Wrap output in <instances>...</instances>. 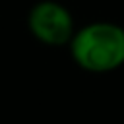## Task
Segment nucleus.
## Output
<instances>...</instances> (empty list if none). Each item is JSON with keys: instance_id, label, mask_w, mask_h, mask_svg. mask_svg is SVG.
Returning <instances> with one entry per match:
<instances>
[{"instance_id": "2", "label": "nucleus", "mask_w": 124, "mask_h": 124, "mask_svg": "<svg viewBox=\"0 0 124 124\" xmlns=\"http://www.w3.org/2000/svg\"><path fill=\"white\" fill-rule=\"evenodd\" d=\"M27 31L46 46H68L76 19L58 0H39L27 12Z\"/></svg>"}, {"instance_id": "1", "label": "nucleus", "mask_w": 124, "mask_h": 124, "mask_svg": "<svg viewBox=\"0 0 124 124\" xmlns=\"http://www.w3.org/2000/svg\"><path fill=\"white\" fill-rule=\"evenodd\" d=\"M68 50L83 72H114L124 66V27L112 21H91L76 27Z\"/></svg>"}]
</instances>
